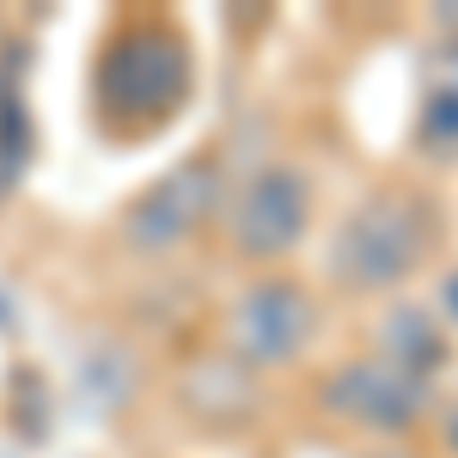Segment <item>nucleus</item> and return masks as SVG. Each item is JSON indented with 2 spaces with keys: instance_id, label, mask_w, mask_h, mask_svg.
Segmentation results:
<instances>
[{
  "instance_id": "1",
  "label": "nucleus",
  "mask_w": 458,
  "mask_h": 458,
  "mask_svg": "<svg viewBox=\"0 0 458 458\" xmlns=\"http://www.w3.org/2000/svg\"><path fill=\"white\" fill-rule=\"evenodd\" d=\"M190 37L177 31L172 19L147 13L129 19L123 31L105 43L98 73H92V110H98V129L116 141H141L153 129H165L183 98H190Z\"/></svg>"
},
{
  "instance_id": "2",
  "label": "nucleus",
  "mask_w": 458,
  "mask_h": 458,
  "mask_svg": "<svg viewBox=\"0 0 458 458\" xmlns=\"http://www.w3.org/2000/svg\"><path fill=\"white\" fill-rule=\"evenodd\" d=\"M434 245H440V208L416 190H379L343 214L324 250V269L349 293H386L403 276H416Z\"/></svg>"
},
{
  "instance_id": "3",
  "label": "nucleus",
  "mask_w": 458,
  "mask_h": 458,
  "mask_svg": "<svg viewBox=\"0 0 458 458\" xmlns=\"http://www.w3.org/2000/svg\"><path fill=\"white\" fill-rule=\"evenodd\" d=\"M220 196H226L220 165H214L208 153H196V159H183L177 172H165L153 190H141L129 202L123 239H129L135 257H172L177 245H190L202 233V220L220 208Z\"/></svg>"
},
{
  "instance_id": "4",
  "label": "nucleus",
  "mask_w": 458,
  "mask_h": 458,
  "mask_svg": "<svg viewBox=\"0 0 458 458\" xmlns=\"http://www.w3.org/2000/svg\"><path fill=\"white\" fill-rule=\"evenodd\" d=\"M226 336H233L226 354L245 360L250 373H257V367H293L318 336V300L293 282H257L245 300L233 306Z\"/></svg>"
},
{
  "instance_id": "5",
  "label": "nucleus",
  "mask_w": 458,
  "mask_h": 458,
  "mask_svg": "<svg viewBox=\"0 0 458 458\" xmlns=\"http://www.w3.org/2000/svg\"><path fill=\"white\" fill-rule=\"evenodd\" d=\"M428 403H434V379H416V373L391 367L379 354H354L324 379V410L354 428H373V434L416 428Z\"/></svg>"
},
{
  "instance_id": "6",
  "label": "nucleus",
  "mask_w": 458,
  "mask_h": 458,
  "mask_svg": "<svg viewBox=\"0 0 458 458\" xmlns=\"http://www.w3.org/2000/svg\"><path fill=\"white\" fill-rule=\"evenodd\" d=\"M312 226V183L300 165H263L233 202V245L250 263H276Z\"/></svg>"
},
{
  "instance_id": "7",
  "label": "nucleus",
  "mask_w": 458,
  "mask_h": 458,
  "mask_svg": "<svg viewBox=\"0 0 458 458\" xmlns=\"http://www.w3.org/2000/svg\"><path fill=\"white\" fill-rule=\"evenodd\" d=\"M183 410L208 428H239L257 416V373L233 354H208L183 379Z\"/></svg>"
},
{
  "instance_id": "8",
  "label": "nucleus",
  "mask_w": 458,
  "mask_h": 458,
  "mask_svg": "<svg viewBox=\"0 0 458 458\" xmlns=\"http://www.w3.org/2000/svg\"><path fill=\"white\" fill-rule=\"evenodd\" d=\"M373 343H379V360L391 367H403V373H416V379H434L440 367H446V330H440V318L422 312L416 300H403V306H391L379 318V330H373Z\"/></svg>"
},
{
  "instance_id": "9",
  "label": "nucleus",
  "mask_w": 458,
  "mask_h": 458,
  "mask_svg": "<svg viewBox=\"0 0 458 458\" xmlns=\"http://www.w3.org/2000/svg\"><path fill=\"white\" fill-rule=\"evenodd\" d=\"M416 141L428 159H458V43L434 49L422 68V110H416Z\"/></svg>"
},
{
  "instance_id": "10",
  "label": "nucleus",
  "mask_w": 458,
  "mask_h": 458,
  "mask_svg": "<svg viewBox=\"0 0 458 458\" xmlns=\"http://www.w3.org/2000/svg\"><path fill=\"white\" fill-rule=\"evenodd\" d=\"M440 312H446V318L458 324V269L446 276V282H440Z\"/></svg>"
},
{
  "instance_id": "11",
  "label": "nucleus",
  "mask_w": 458,
  "mask_h": 458,
  "mask_svg": "<svg viewBox=\"0 0 458 458\" xmlns=\"http://www.w3.org/2000/svg\"><path fill=\"white\" fill-rule=\"evenodd\" d=\"M440 25H446V31H453V43H458V0H446V6H440Z\"/></svg>"
},
{
  "instance_id": "12",
  "label": "nucleus",
  "mask_w": 458,
  "mask_h": 458,
  "mask_svg": "<svg viewBox=\"0 0 458 458\" xmlns=\"http://www.w3.org/2000/svg\"><path fill=\"white\" fill-rule=\"evenodd\" d=\"M446 453L458 458V410H453V416H446Z\"/></svg>"
}]
</instances>
